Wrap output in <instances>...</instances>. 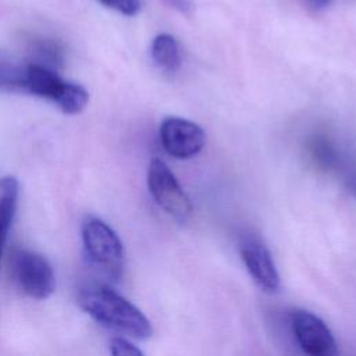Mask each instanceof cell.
<instances>
[{"instance_id": "5bb4252c", "label": "cell", "mask_w": 356, "mask_h": 356, "mask_svg": "<svg viewBox=\"0 0 356 356\" xmlns=\"http://www.w3.org/2000/svg\"><path fill=\"white\" fill-rule=\"evenodd\" d=\"M111 356H145V353L124 337H114L110 341Z\"/></svg>"}, {"instance_id": "9c48e42d", "label": "cell", "mask_w": 356, "mask_h": 356, "mask_svg": "<svg viewBox=\"0 0 356 356\" xmlns=\"http://www.w3.org/2000/svg\"><path fill=\"white\" fill-rule=\"evenodd\" d=\"M18 195L19 184L17 178L11 175L0 178V259L17 210Z\"/></svg>"}, {"instance_id": "2e32d148", "label": "cell", "mask_w": 356, "mask_h": 356, "mask_svg": "<svg viewBox=\"0 0 356 356\" xmlns=\"http://www.w3.org/2000/svg\"><path fill=\"white\" fill-rule=\"evenodd\" d=\"M164 1L171 7L177 8L178 11H181L182 14H189L193 8L192 0H164Z\"/></svg>"}, {"instance_id": "30bf717a", "label": "cell", "mask_w": 356, "mask_h": 356, "mask_svg": "<svg viewBox=\"0 0 356 356\" xmlns=\"http://www.w3.org/2000/svg\"><path fill=\"white\" fill-rule=\"evenodd\" d=\"M150 56L154 64L167 74H174L181 67V51L177 39L170 33H159L152 40Z\"/></svg>"}, {"instance_id": "9a60e30c", "label": "cell", "mask_w": 356, "mask_h": 356, "mask_svg": "<svg viewBox=\"0 0 356 356\" xmlns=\"http://www.w3.org/2000/svg\"><path fill=\"white\" fill-rule=\"evenodd\" d=\"M107 8L115 10L124 15H136L142 7V0H99Z\"/></svg>"}, {"instance_id": "277c9868", "label": "cell", "mask_w": 356, "mask_h": 356, "mask_svg": "<svg viewBox=\"0 0 356 356\" xmlns=\"http://www.w3.org/2000/svg\"><path fill=\"white\" fill-rule=\"evenodd\" d=\"M13 275L19 289L32 299H47L56 289L51 264L40 253L28 249L13 253Z\"/></svg>"}, {"instance_id": "6da1fadb", "label": "cell", "mask_w": 356, "mask_h": 356, "mask_svg": "<svg viewBox=\"0 0 356 356\" xmlns=\"http://www.w3.org/2000/svg\"><path fill=\"white\" fill-rule=\"evenodd\" d=\"M78 303L97 323L124 335L143 341L153 334L149 318L108 285L99 282L83 285L78 291Z\"/></svg>"}, {"instance_id": "4fadbf2b", "label": "cell", "mask_w": 356, "mask_h": 356, "mask_svg": "<svg viewBox=\"0 0 356 356\" xmlns=\"http://www.w3.org/2000/svg\"><path fill=\"white\" fill-rule=\"evenodd\" d=\"M32 54L36 56V58L39 61H36V64L49 67L53 70V67H57L63 63V53L61 49L57 46V43L51 42V40H38L32 44Z\"/></svg>"}, {"instance_id": "7c38bea8", "label": "cell", "mask_w": 356, "mask_h": 356, "mask_svg": "<svg viewBox=\"0 0 356 356\" xmlns=\"http://www.w3.org/2000/svg\"><path fill=\"white\" fill-rule=\"evenodd\" d=\"M26 65L0 57V90L25 92Z\"/></svg>"}, {"instance_id": "3957f363", "label": "cell", "mask_w": 356, "mask_h": 356, "mask_svg": "<svg viewBox=\"0 0 356 356\" xmlns=\"http://www.w3.org/2000/svg\"><path fill=\"white\" fill-rule=\"evenodd\" d=\"M147 188L154 202L175 221L185 222L192 214V203L168 165L154 157L147 167Z\"/></svg>"}, {"instance_id": "8992f818", "label": "cell", "mask_w": 356, "mask_h": 356, "mask_svg": "<svg viewBox=\"0 0 356 356\" xmlns=\"http://www.w3.org/2000/svg\"><path fill=\"white\" fill-rule=\"evenodd\" d=\"M159 134L164 150L177 159L196 156L206 143L202 127L181 117H165L160 124Z\"/></svg>"}, {"instance_id": "8fae6325", "label": "cell", "mask_w": 356, "mask_h": 356, "mask_svg": "<svg viewBox=\"0 0 356 356\" xmlns=\"http://www.w3.org/2000/svg\"><path fill=\"white\" fill-rule=\"evenodd\" d=\"M89 102V93L88 90L75 82H65V86L61 92V95L54 102L58 108L68 115L79 114L85 110Z\"/></svg>"}, {"instance_id": "ba28073f", "label": "cell", "mask_w": 356, "mask_h": 356, "mask_svg": "<svg viewBox=\"0 0 356 356\" xmlns=\"http://www.w3.org/2000/svg\"><path fill=\"white\" fill-rule=\"evenodd\" d=\"M65 82L67 81L49 67L36 63L26 64L25 92L33 96L56 102L64 89Z\"/></svg>"}, {"instance_id": "e0dca14e", "label": "cell", "mask_w": 356, "mask_h": 356, "mask_svg": "<svg viewBox=\"0 0 356 356\" xmlns=\"http://www.w3.org/2000/svg\"><path fill=\"white\" fill-rule=\"evenodd\" d=\"M309 1H310L313 6L321 8V7H327L328 4H331L332 0H309Z\"/></svg>"}, {"instance_id": "ac0fdd59", "label": "cell", "mask_w": 356, "mask_h": 356, "mask_svg": "<svg viewBox=\"0 0 356 356\" xmlns=\"http://www.w3.org/2000/svg\"><path fill=\"white\" fill-rule=\"evenodd\" d=\"M352 192H353V196H355V199H356V184L353 185V188H352Z\"/></svg>"}, {"instance_id": "5b68a950", "label": "cell", "mask_w": 356, "mask_h": 356, "mask_svg": "<svg viewBox=\"0 0 356 356\" xmlns=\"http://www.w3.org/2000/svg\"><path fill=\"white\" fill-rule=\"evenodd\" d=\"M293 337L306 356H338L337 341L328 325L314 313L296 309L291 313Z\"/></svg>"}, {"instance_id": "52a82bcc", "label": "cell", "mask_w": 356, "mask_h": 356, "mask_svg": "<svg viewBox=\"0 0 356 356\" xmlns=\"http://www.w3.org/2000/svg\"><path fill=\"white\" fill-rule=\"evenodd\" d=\"M241 259L260 289L264 292H277L280 288V274L268 248L254 235H246L239 243Z\"/></svg>"}, {"instance_id": "7a4b0ae2", "label": "cell", "mask_w": 356, "mask_h": 356, "mask_svg": "<svg viewBox=\"0 0 356 356\" xmlns=\"http://www.w3.org/2000/svg\"><path fill=\"white\" fill-rule=\"evenodd\" d=\"M82 242L89 261L113 278H120L124 268V246L115 231L97 217L82 222Z\"/></svg>"}]
</instances>
